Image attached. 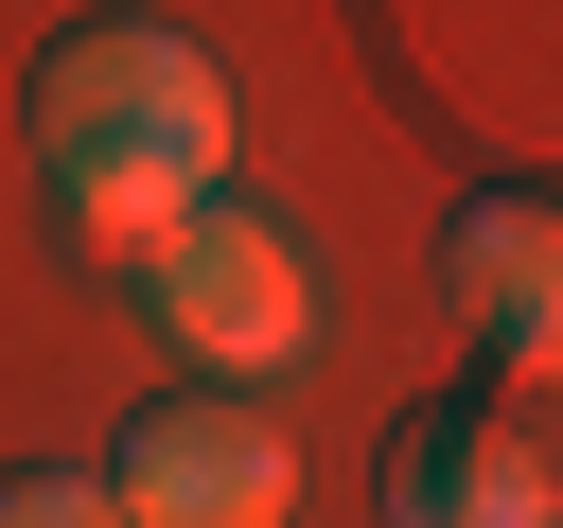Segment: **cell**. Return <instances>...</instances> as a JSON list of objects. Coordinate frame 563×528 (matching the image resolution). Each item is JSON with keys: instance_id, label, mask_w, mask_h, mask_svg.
I'll return each instance as SVG.
<instances>
[{"instance_id": "3", "label": "cell", "mask_w": 563, "mask_h": 528, "mask_svg": "<svg viewBox=\"0 0 563 528\" xmlns=\"http://www.w3.org/2000/svg\"><path fill=\"white\" fill-rule=\"evenodd\" d=\"M106 493L123 528H282L299 510V440L246 405V387H176L106 440Z\"/></svg>"}, {"instance_id": "4", "label": "cell", "mask_w": 563, "mask_h": 528, "mask_svg": "<svg viewBox=\"0 0 563 528\" xmlns=\"http://www.w3.org/2000/svg\"><path fill=\"white\" fill-rule=\"evenodd\" d=\"M387 528H563V475L493 405H405L387 422Z\"/></svg>"}, {"instance_id": "2", "label": "cell", "mask_w": 563, "mask_h": 528, "mask_svg": "<svg viewBox=\"0 0 563 528\" xmlns=\"http://www.w3.org/2000/svg\"><path fill=\"white\" fill-rule=\"evenodd\" d=\"M141 282H158V334L211 352V370H299V352H317V246H299L282 211L194 194V211L141 246Z\"/></svg>"}, {"instance_id": "6", "label": "cell", "mask_w": 563, "mask_h": 528, "mask_svg": "<svg viewBox=\"0 0 563 528\" xmlns=\"http://www.w3.org/2000/svg\"><path fill=\"white\" fill-rule=\"evenodd\" d=\"M0 528H123V493L70 475V458H18V475H0Z\"/></svg>"}, {"instance_id": "5", "label": "cell", "mask_w": 563, "mask_h": 528, "mask_svg": "<svg viewBox=\"0 0 563 528\" xmlns=\"http://www.w3.org/2000/svg\"><path fill=\"white\" fill-rule=\"evenodd\" d=\"M457 317L510 370H563V211L545 194H475L457 211Z\"/></svg>"}, {"instance_id": "1", "label": "cell", "mask_w": 563, "mask_h": 528, "mask_svg": "<svg viewBox=\"0 0 563 528\" xmlns=\"http://www.w3.org/2000/svg\"><path fill=\"white\" fill-rule=\"evenodd\" d=\"M35 176H53V211H70L88 246H158V229L229 176V70H211L176 18H141V0L70 18V35L35 53Z\"/></svg>"}]
</instances>
